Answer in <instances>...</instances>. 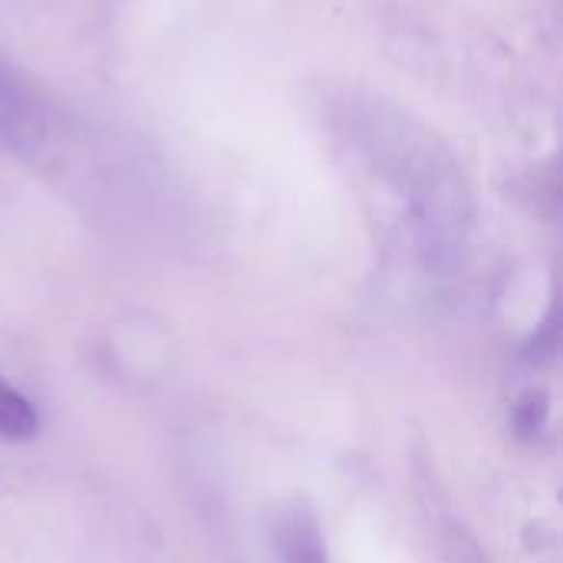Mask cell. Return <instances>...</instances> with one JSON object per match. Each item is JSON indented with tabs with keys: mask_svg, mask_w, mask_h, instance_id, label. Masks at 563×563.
I'll return each mask as SVG.
<instances>
[{
	"mask_svg": "<svg viewBox=\"0 0 563 563\" xmlns=\"http://www.w3.org/2000/svg\"><path fill=\"white\" fill-rule=\"evenodd\" d=\"M36 125H40L36 102H30L23 86L0 63V135L13 145H23V142L36 139V132H40Z\"/></svg>",
	"mask_w": 563,
	"mask_h": 563,
	"instance_id": "cell-1",
	"label": "cell"
},
{
	"mask_svg": "<svg viewBox=\"0 0 563 563\" xmlns=\"http://www.w3.org/2000/svg\"><path fill=\"white\" fill-rule=\"evenodd\" d=\"M40 432V416L33 402L0 379V439L3 442H26Z\"/></svg>",
	"mask_w": 563,
	"mask_h": 563,
	"instance_id": "cell-2",
	"label": "cell"
},
{
	"mask_svg": "<svg viewBox=\"0 0 563 563\" xmlns=\"http://www.w3.org/2000/svg\"><path fill=\"white\" fill-rule=\"evenodd\" d=\"M284 563H327L320 531L307 515H294L284 531Z\"/></svg>",
	"mask_w": 563,
	"mask_h": 563,
	"instance_id": "cell-3",
	"label": "cell"
}]
</instances>
